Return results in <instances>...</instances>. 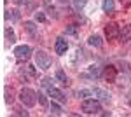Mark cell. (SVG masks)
Here are the masks:
<instances>
[{"label":"cell","instance_id":"25","mask_svg":"<svg viewBox=\"0 0 131 117\" xmlns=\"http://www.w3.org/2000/svg\"><path fill=\"white\" fill-rule=\"evenodd\" d=\"M4 100H5V103H12V101H14V96H12V91H9V89H5V98H4Z\"/></svg>","mask_w":131,"mask_h":117},{"label":"cell","instance_id":"12","mask_svg":"<svg viewBox=\"0 0 131 117\" xmlns=\"http://www.w3.org/2000/svg\"><path fill=\"white\" fill-rule=\"evenodd\" d=\"M101 7H103V10H105L107 14H114V12H115V2H114V0H103Z\"/></svg>","mask_w":131,"mask_h":117},{"label":"cell","instance_id":"31","mask_svg":"<svg viewBox=\"0 0 131 117\" xmlns=\"http://www.w3.org/2000/svg\"><path fill=\"white\" fill-rule=\"evenodd\" d=\"M121 2H122V0H121ZM126 2H131V0H126Z\"/></svg>","mask_w":131,"mask_h":117},{"label":"cell","instance_id":"24","mask_svg":"<svg viewBox=\"0 0 131 117\" xmlns=\"http://www.w3.org/2000/svg\"><path fill=\"white\" fill-rule=\"evenodd\" d=\"M77 94H79V98H82V100H86L88 96H91V94H93V91H89V89H81V91H79Z\"/></svg>","mask_w":131,"mask_h":117},{"label":"cell","instance_id":"23","mask_svg":"<svg viewBox=\"0 0 131 117\" xmlns=\"http://www.w3.org/2000/svg\"><path fill=\"white\" fill-rule=\"evenodd\" d=\"M86 2H88V0H73V7H75V10H82L84 5H86Z\"/></svg>","mask_w":131,"mask_h":117},{"label":"cell","instance_id":"30","mask_svg":"<svg viewBox=\"0 0 131 117\" xmlns=\"http://www.w3.org/2000/svg\"><path fill=\"white\" fill-rule=\"evenodd\" d=\"M12 2H14L16 5H19V4H21V2H23V0H12Z\"/></svg>","mask_w":131,"mask_h":117},{"label":"cell","instance_id":"27","mask_svg":"<svg viewBox=\"0 0 131 117\" xmlns=\"http://www.w3.org/2000/svg\"><path fill=\"white\" fill-rule=\"evenodd\" d=\"M35 21L44 23V21H46V14H44V12H35Z\"/></svg>","mask_w":131,"mask_h":117},{"label":"cell","instance_id":"3","mask_svg":"<svg viewBox=\"0 0 131 117\" xmlns=\"http://www.w3.org/2000/svg\"><path fill=\"white\" fill-rule=\"evenodd\" d=\"M81 110L84 112V114H100L101 103L98 101V100H89V98H86V100L81 103Z\"/></svg>","mask_w":131,"mask_h":117},{"label":"cell","instance_id":"4","mask_svg":"<svg viewBox=\"0 0 131 117\" xmlns=\"http://www.w3.org/2000/svg\"><path fill=\"white\" fill-rule=\"evenodd\" d=\"M14 56H16V59L19 63H23V61H26L31 56V47L30 46H18L14 49Z\"/></svg>","mask_w":131,"mask_h":117},{"label":"cell","instance_id":"15","mask_svg":"<svg viewBox=\"0 0 131 117\" xmlns=\"http://www.w3.org/2000/svg\"><path fill=\"white\" fill-rule=\"evenodd\" d=\"M19 10L18 9H12V10H7V14H5V19H12V21H19Z\"/></svg>","mask_w":131,"mask_h":117},{"label":"cell","instance_id":"29","mask_svg":"<svg viewBox=\"0 0 131 117\" xmlns=\"http://www.w3.org/2000/svg\"><path fill=\"white\" fill-rule=\"evenodd\" d=\"M14 114H16V115H28V110H23V108H16V110H14Z\"/></svg>","mask_w":131,"mask_h":117},{"label":"cell","instance_id":"26","mask_svg":"<svg viewBox=\"0 0 131 117\" xmlns=\"http://www.w3.org/2000/svg\"><path fill=\"white\" fill-rule=\"evenodd\" d=\"M119 68L121 70H124V72H129V63H128V61H119Z\"/></svg>","mask_w":131,"mask_h":117},{"label":"cell","instance_id":"17","mask_svg":"<svg viewBox=\"0 0 131 117\" xmlns=\"http://www.w3.org/2000/svg\"><path fill=\"white\" fill-rule=\"evenodd\" d=\"M51 114H52V115H63V110H61V107L56 103V100H52V103H51Z\"/></svg>","mask_w":131,"mask_h":117},{"label":"cell","instance_id":"6","mask_svg":"<svg viewBox=\"0 0 131 117\" xmlns=\"http://www.w3.org/2000/svg\"><path fill=\"white\" fill-rule=\"evenodd\" d=\"M103 77L107 79V82H115V79H117V68H115L114 65L105 67V70H103Z\"/></svg>","mask_w":131,"mask_h":117},{"label":"cell","instance_id":"7","mask_svg":"<svg viewBox=\"0 0 131 117\" xmlns=\"http://www.w3.org/2000/svg\"><path fill=\"white\" fill-rule=\"evenodd\" d=\"M47 94H49V96L52 98V100H56V101H60V103H67V96H65V94L61 93L60 89H56L54 86L47 89Z\"/></svg>","mask_w":131,"mask_h":117},{"label":"cell","instance_id":"8","mask_svg":"<svg viewBox=\"0 0 131 117\" xmlns=\"http://www.w3.org/2000/svg\"><path fill=\"white\" fill-rule=\"evenodd\" d=\"M67 49H68L67 40L63 39V37H58V39H56V44H54V51H56V54H65Z\"/></svg>","mask_w":131,"mask_h":117},{"label":"cell","instance_id":"10","mask_svg":"<svg viewBox=\"0 0 131 117\" xmlns=\"http://www.w3.org/2000/svg\"><path fill=\"white\" fill-rule=\"evenodd\" d=\"M23 30H25L28 35H31V37H35V35H37V26H35V23H33V21H25Z\"/></svg>","mask_w":131,"mask_h":117},{"label":"cell","instance_id":"28","mask_svg":"<svg viewBox=\"0 0 131 117\" xmlns=\"http://www.w3.org/2000/svg\"><path fill=\"white\" fill-rule=\"evenodd\" d=\"M33 9H35V2L28 0V2H26V7H25V10H33Z\"/></svg>","mask_w":131,"mask_h":117},{"label":"cell","instance_id":"5","mask_svg":"<svg viewBox=\"0 0 131 117\" xmlns=\"http://www.w3.org/2000/svg\"><path fill=\"white\" fill-rule=\"evenodd\" d=\"M119 35H121V30H119V26H117L115 23H108V25H105V37H107L108 42L117 40Z\"/></svg>","mask_w":131,"mask_h":117},{"label":"cell","instance_id":"1","mask_svg":"<svg viewBox=\"0 0 131 117\" xmlns=\"http://www.w3.org/2000/svg\"><path fill=\"white\" fill-rule=\"evenodd\" d=\"M19 101L25 105V107H33L35 105V101H37V93L30 88H23L19 91Z\"/></svg>","mask_w":131,"mask_h":117},{"label":"cell","instance_id":"9","mask_svg":"<svg viewBox=\"0 0 131 117\" xmlns=\"http://www.w3.org/2000/svg\"><path fill=\"white\" fill-rule=\"evenodd\" d=\"M93 94L98 98V100H103V101H108V100H110V96H112L108 91H105V89H101V88H94Z\"/></svg>","mask_w":131,"mask_h":117},{"label":"cell","instance_id":"18","mask_svg":"<svg viewBox=\"0 0 131 117\" xmlns=\"http://www.w3.org/2000/svg\"><path fill=\"white\" fill-rule=\"evenodd\" d=\"M25 73H26L30 79H35V77H37V70H35V67H31V65L25 67Z\"/></svg>","mask_w":131,"mask_h":117},{"label":"cell","instance_id":"20","mask_svg":"<svg viewBox=\"0 0 131 117\" xmlns=\"http://www.w3.org/2000/svg\"><path fill=\"white\" fill-rule=\"evenodd\" d=\"M37 100H39V103H40L42 107H47V105H49L47 96H46V94H42V93H37Z\"/></svg>","mask_w":131,"mask_h":117},{"label":"cell","instance_id":"21","mask_svg":"<svg viewBox=\"0 0 131 117\" xmlns=\"http://www.w3.org/2000/svg\"><path fill=\"white\" fill-rule=\"evenodd\" d=\"M65 33H68V35H77V26H75V25H67V26H65Z\"/></svg>","mask_w":131,"mask_h":117},{"label":"cell","instance_id":"11","mask_svg":"<svg viewBox=\"0 0 131 117\" xmlns=\"http://www.w3.org/2000/svg\"><path fill=\"white\" fill-rule=\"evenodd\" d=\"M119 39H121L122 42H129V40H131V25H126V26H122Z\"/></svg>","mask_w":131,"mask_h":117},{"label":"cell","instance_id":"13","mask_svg":"<svg viewBox=\"0 0 131 117\" xmlns=\"http://www.w3.org/2000/svg\"><path fill=\"white\" fill-rule=\"evenodd\" d=\"M54 77H56V80H58V82H61L63 86H68V84H70V80H68L67 73H65L63 70H56V75H54Z\"/></svg>","mask_w":131,"mask_h":117},{"label":"cell","instance_id":"22","mask_svg":"<svg viewBox=\"0 0 131 117\" xmlns=\"http://www.w3.org/2000/svg\"><path fill=\"white\" fill-rule=\"evenodd\" d=\"M52 82H54V80H52V79L51 77H44L42 79V88H46V89H49V88H52Z\"/></svg>","mask_w":131,"mask_h":117},{"label":"cell","instance_id":"19","mask_svg":"<svg viewBox=\"0 0 131 117\" xmlns=\"http://www.w3.org/2000/svg\"><path fill=\"white\" fill-rule=\"evenodd\" d=\"M89 73H91V75H93L94 79H96V77H100V75H101L100 67H96V65H91V67H89Z\"/></svg>","mask_w":131,"mask_h":117},{"label":"cell","instance_id":"14","mask_svg":"<svg viewBox=\"0 0 131 117\" xmlns=\"http://www.w3.org/2000/svg\"><path fill=\"white\" fill-rule=\"evenodd\" d=\"M88 44H89V46H93V47H101V44H103V42H101V37H100V35H96V33H94V35H89Z\"/></svg>","mask_w":131,"mask_h":117},{"label":"cell","instance_id":"2","mask_svg":"<svg viewBox=\"0 0 131 117\" xmlns=\"http://www.w3.org/2000/svg\"><path fill=\"white\" fill-rule=\"evenodd\" d=\"M51 63H52V59H51V56L46 52V51L39 49V51L35 52V65L39 67V70H47V68H51Z\"/></svg>","mask_w":131,"mask_h":117},{"label":"cell","instance_id":"16","mask_svg":"<svg viewBox=\"0 0 131 117\" xmlns=\"http://www.w3.org/2000/svg\"><path fill=\"white\" fill-rule=\"evenodd\" d=\"M4 33H5V39H7V42H10V44H14V42H16V33H14V30H12V28H9V26H7Z\"/></svg>","mask_w":131,"mask_h":117}]
</instances>
